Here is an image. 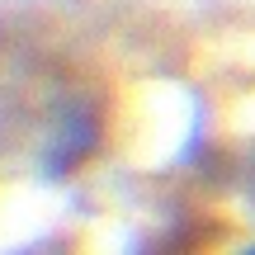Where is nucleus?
<instances>
[{"label":"nucleus","instance_id":"obj_1","mask_svg":"<svg viewBox=\"0 0 255 255\" xmlns=\"http://www.w3.org/2000/svg\"><path fill=\"white\" fill-rule=\"evenodd\" d=\"M251 255H255V251H251Z\"/></svg>","mask_w":255,"mask_h":255}]
</instances>
